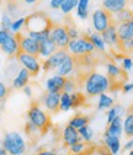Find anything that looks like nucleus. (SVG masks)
Returning <instances> with one entry per match:
<instances>
[{
    "mask_svg": "<svg viewBox=\"0 0 133 155\" xmlns=\"http://www.w3.org/2000/svg\"><path fill=\"white\" fill-rule=\"evenodd\" d=\"M69 53L67 52V49H58L57 52H54L51 57H48L47 59H45V62H42V69L45 71H52V70H57L62 62L65 59V57Z\"/></svg>",
    "mask_w": 133,
    "mask_h": 155,
    "instance_id": "8",
    "label": "nucleus"
},
{
    "mask_svg": "<svg viewBox=\"0 0 133 155\" xmlns=\"http://www.w3.org/2000/svg\"><path fill=\"white\" fill-rule=\"evenodd\" d=\"M89 0H78V5H77V15L80 17L81 20H85L88 17V10H89Z\"/></svg>",
    "mask_w": 133,
    "mask_h": 155,
    "instance_id": "27",
    "label": "nucleus"
},
{
    "mask_svg": "<svg viewBox=\"0 0 133 155\" xmlns=\"http://www.w3.org/2000/svg\"><path fill=\"white\" fill-rule=\"evenodd\" d=\"M105 45L108 46H118V37H117V26L112 24L107 30H105L102 33H100Z\"/></svg>",
    "mask_w": 133,
    "mask_h": 155,
    "instance_id": "18",
    "label": "nucleus"
},
{
    "mask_svg": "<svg viewBox=\"0 0 133 155\" xmlns=\"http://www.w3.org/2000/svg\"><path fill=\"white\" fill-rule=\"evenodd\" d=\"M88 123H89V117L85 114H75L74 117L69 121V126L75 128V129H78V130L80 128L88 126Z\"/></svg>",
    "mask_w": 133,
    "mask_h": 155,
    "instance_id": "21",
    "label": "nucleus"
},
{
    "mask_svg": "<svg viewBox=\"0 0 133 155\" xmlns=\"http://www.w3.org/2000/svg\"><path fill=\"white\" fill-rule=\"evenodd\" d=\"M62 4H63V0H51V2H49V6L52 9H55V10L61 9Z\"/></svg>",
    "mask_w": 133,
    "mask_h": 155,
    "instance_id": "43",
    "label": "nucleus"
},
{
    "mask_svg": "<svg viewBox=\"0 0 133 155\" xmlns=\"http://www.w3.org/2000/svg\"><path fill=\"white\" fill-rule=\"evenodd\" d=\"M62 94V92H61ZM61 94H54V92H46L42 102L43 106L51 111V112H57L59 110V101H61Z\"/></svg>",
    "mask_w": 133,
    "mask_h": 155,
    "instance_id": "12",
    "label": "nucleus"
},
{
    "mask_svg": "<svg viewBox=\"0 0 133 155\" xmlns=\"http://www.w3.org/2000/svg\"><path fill=\"white\" fill-rule=\"evenodd\" d=\"M12 21L14 20L11 18V16L8 12H4L3 16H2V30L10 32V27L12 25Z\"/></svg>",
    "mask_w": 133,
    "mask_h": 155,
    "instance_id": "35",
    "label": "nucleus"
},
{
    "mask_svg": "<svg viewBox=\"0 0 133 155\" xmlns=\"http://www.w3.org/2000/svg\"><path fill=\"white\" fill-rule=\"evenodd\" d=\"M75 89V83L69 79V78H67V80H65V84H64V87H63V91L62 92H67V94H71Z\"/></svg>",
    "mask_w": 133,
    "mask_h": 155,
    "instance_id": "38",
    "label": "nucleus"
},
{
    "mask_svg": "<svg viewBox=\"0 0 133 155\" xmlns=\"http://www.w3.org/2000/svg\"><path fill=\"white\" fill-rule=\"evenodd\" d=\"M123 130L127 137H133V113H128L123 122Z\"/></svg>",
    "mask_w": 133,
    "mask_h": 155,
    "instance_id": "28",
    "label": "nucleus"
},
{
    "mask_svg": "<svg viewBox=\"0 0 133 155\" xmlns=\"http://www.w3.org/2000/svg\"><path fill=\"white\" fill-rule=\"evenodd\" d=\"M67 78H63L61 75L54 74L53 76L48 78L46 80V89L47 92H54V94H61L63 91L64 84H65Z\"/></svg>",
    "mask_w": 133,
    "mask_h": 155,
    "instance_id": "11",
    "label": "nucleus"
},
{
    "mask_svg": "<svg viewBox=\"0 0 133 155\" xmlns=\"http://www.w3.org/2000/svg\"><path fill=\"white\" fill-rule=\"evenodd\" d=\"M6 95H8V87L5 86V84H4V83L0 81V100L4 99Z\"/></svg>",
    "mask_w": 133,
    "mask_h": 155,
    "instance_id": "44",
    "label": "nucleus"
},
{
    "mask_svg": "<svg viewBox=\"0 0 133 155\" xmlns=\"http://www.w3.org/2000/svg\"><path fill=\"white\" fill-rule=\"evenodd\" d=\"M84 148H85V144H84L83 142H79V143H77V144L71 145L69 149H70V151H71L73 154H80V153L84 150Z\"/></svg>",
    "mask_w": 133,
    "mask_h": 155,
    "instance_id": "40",
    "label": "nucleus"
},
{
    "mask_svg": "<svg viewBox=\"0 0 133 155\" xmlns=\"http://www.w3.org/2000/svg\"><path fill=\"white\" fill-rule=\"evenodd\" d=\"M2 147L9 155H24L26 151V142L18 132H8L2 140Z\"/></svg>",
    "mask_w": 133,
    "mask_h": 155,
    "instance_id": "2",
    "label": "nucleus"
},
{
    "mask_svg": "<svg viewBox=\"0 0 133 155\" xmlns=\"http://www.w3.org/2000/svg\"><path fill=\"white\" fill-rule=\"evenodd\" d=\"M16 58H17L18 63L21 64V67L24 69H26L31 74V76L32 75H37V74L40 73V70L42 68V63H41L38 57L30 55V54H26V53L20 52V53L16 55Z\"/></svg>",
    "mask_w": 133,
    "mask_h": 155,
    "instance_id": "6",
    "label": "nucleus"
},
{
    "mask_svg": "<svg viewBox=\"0 0 133 155\" xmlns=\"http://www.w3.org/2000/svg\"><path fill=\"white\" fill-rule=\"evenodd\" d=\"M73 107V102H71V96L70 94L67 92H62L61 94V101H59V111H69Z\"/></svg>",
    "mask_w": 133,
    "mask_h": 155,
    "instance_id": "26",
    "label": "nucleus"
},
{
    "mask_svg": "<svg viewBox=\"0 0 133 155\" xmlns=\"http://www.w3.org/2000/svg\"><path fill=\"white\" fill-rule=\"evenodd\" d=\"M113 24V17L104 9H98L92 14V27L98 33H102Z\"/></svg>",
    "mask_w": 133,
    "mask_h": 155,
    "instance_id": "5",
    "label": "nucleus"
},
{
    "mask_svg": "<svg viewBox=\"0 0 133 155\" xmlns=\"http://www.w3.org/2000/svg\"><path fill=\"white\" fill-rule=\"evenodd\" d=\"M117 37H118V43L125 42L129 40L131 37H133V18L117 26Z\"/></svg>",
    "mask_w": 133,
    "mask_h": 155,
    "instance_id": "16",
    "label": "nucleus"
},
{
    "mask_svg": "<svg viewBox=\"0 0 133 155\" xmlns=\"http://www.w3.org/2000/svg\"><path fill=\"white\" fill-rule=\"evenodd\" d=\"M70 96H71L73 107H78L84 100V95L80 94V92H73V94H70Z\"/></svg>",
    "mask_w": 133,
    "mask_h": 155,
    "instance_id": "37",
    "label": "nucleus"
},
{
    "mask_svg": "<svg viewBox=\"0 0 133 155\" xmlns=\"http://www.w3.org/2000/svg\"><path fill=\"white\" fill-rule=\"evenodd\" d=\"M78 0H63V4L61 6V10L63 14H69L74 8H77Z\"/></svg>",
    "mask_w": 133,
    "mask_h": 155,
    "instance_id": "34",
    "label": "nucleus"
},
{
    "mask_svg": "<svg viewBox=\"0 0 133 155\" xmlns=\"http://www.w3.org/2000/svg\"><path fill=\"white\" fill-rule=\"evenodd\" d=\"M67 32H68V36H69L70 40H77V38H79V31L74 26H68L67 27Z\"/></svg>",
    "mask_w": 133,
    "mask_h": 155,
    "instance_id": "39",
    "label": "nucleus"
},
{
    "mask_svg": "<svg viewBox=\"0 0 133 155\" xmlns=\"http://www.w3.org/2000/svg\"><path fill=\"white\" fill-rule=\"evenodd\" d=\"M25 3L28 4V5H32V4H35L36 2H35V0H25Z\"/></svg>",
    "mask_w": 133,
    "mask_h": 155,
    "instance_id": "51",
    "label": "nucleus"
},
{
    "mask_svg": "<svg viewBox=\"0 0 133 155\" xmlns=\"http://www.w3.org/2000/svg\"><path fill=\"white\" fill-rule=\"evenodd\" d=\"M25 24H26V17H18L16 20H14L12 25L10 27V33L17 35V32H20V30L22 27H25Z\"/></svg>",
    "mask_w": 133,
    "mask_h": 155,
    "instance_id": "29",
    "label": "nucleus"
},
{
    "mask_svg": "<svg viewBox=\"0 0 133 155\" xmlns=\"http://www.w3.org/2000/svg\"><path fill=\"white\" fill-rule=\"evenodd\" d=\"M27 117H28V121L36 126L40 130H45L48 124H49V116L48 113L42 110L38 105H31V107L28 108L27 111Z\"/></svg>",
    "mask_w": 133,
    "mask_h": 155,
    "instance_id": "4",
    "label": "nucleus"
},
{
    "mask_svg": "<svg viewBox=\"0 0 133 155\" xmlns=\"http://www.w3.org/2000/svg\"><path fill=\"white\" fill-rule=\"evenodd\" d=\"M89 41L92 43V46L95 47V49H99V51H105V48H106V45H105V42H104V40H102V37H101V35L100 33H98V32H92V33H90L89 35Z\"/></svg>",
    "mask_w": 133,
    "mask_h": 155,
    "instance_id": "23",
    "label": "nucleus"
},
{
    "mask_svg": "<svg viewBox=\"0 0 133 155\" xmlns=\"http://www.w3.org/2000/svg\"><path fill=\"white\" fill-rule=\"evenodd\" d=\"M3 53H5L8 57H16L20 53V45H18V38L17 35L10 33V36L6 38V41L0 46Z\"/></svg>",
    "mask_w": 133,
    "mask_h": 155,
    "instance_id": "10",
    "label": "nucleus"
},
{
    "mask_svg": "<svg viewBox=\"0 0 133 155\" xmlns=\"http://www.w3.org/2000/svg\"><path fill=\"white\" fill-rule=\"evenodd\" d=\"M51 28L49 30H46V31H42V32H27L26 36H28L30 38H32L33 41L41 43V42H43L46 40H49V37H51Z\"/></svg>",
    "mask_w": 133,
    "mask_h": 155,
    "instance_id": "25",
    "label": "nucleus"
},
{
    "mask_svg": "<svg viewBox=\"0 0 133 155\" xmlns=\"http://www.w3.org/2000/svg\"><path fill=\"white\" fill-rule=\"evenodd\" d=\"M117 16H116V22L117 24H123V22H127V21H129V20H132L133 18V12L132 11H129V10H122L121 12H118V14H116Z\"/></svg>",
    "mask_w": 133,
    "mask_h": 155,
    "instance_id": "32",
    "label": "nucleus"
},
{
    "mask_svg": "<svg viewBox=\"0 0 133 155\" xmlns=\"http://www.w3.org/2000/svg\"><path fill=\"white\" fill-rule=\"evenodd\" d=\"M25 130H26V133L28 134V135H32V134H35L37 130H40L38 128H37L36 126H33L30 121L26 123V126H25Z\"/></svg>",
    "mask_w": 133,
    "mask_h": 155,
    "instance_id": "42",
    "label": "nucleus"
},
{
    "mask_svg": "<svg viewBox=\"0 0 133 155\" xmlns=\"http://www.w3.org/2000/svg\"><path fill=\"white\" fill-rule=\"evenodd\" d=\"M113 99L107 94H101L99 96V101H98V108L99 110H110L113 106Z\"/></svg>",
    "mask_w": 133,
    "mask_h": 155,
    "instance_id": "24",
    "label": "nucleus"
},
{
    "mask_svg": "<svg viewBox=\"0 0 133 155\" xmlns=\"http://www.w3.org/2000/svg\"><path fill=\"white\" fill-rule=\"evenodd\" d=\"M111 87V80L107 78V75L100 74V73H90L84 85V91L89 96H96L101 94H106Z\"/></svg>",
    "mask_w": 133,
    "mask_h": 155,
    "instance_id": "1",
    "label": "nucleus"
},
{
    "mask_svg": "<svg viewBox=\"0 0 133 155\" xmlns=\"http://www.w3.org/2000/svg\"><path fill=\"white\" fill-rule=\"evenodd\" d=\"M57 51H58V48L55 47V45L53 43V41L49 38V40H46V41H43V42L40 43L38 58H45V59H47L48 57H51Z\"/></svg>",
    "mask_w": 133,
    "mask_h": 155,
    "instance_id": "20",
    "label": "nucleus"
},
{
    "mask_svg": "<svg viewBox=\"0 0 133 155\" xmlns=\"http://www.w3.org/2000/svg\"><path fill=\"white\" fill-rule=\"evenodd\" d=\"M37 155H57V154L53 153V151H51V150H42V151H40Z\"/></svg>",
    "mask_w": 133,
    "mask_h": 155,
    "instance_id": "49",
    "label": "nucleus"
},
{
    "mask_svg": "<svg viewBox=\"0 0 133 155\" xmlns=\"http://www.w3.org/2000/svg\"><path fill=\"white\" fill-rule=\"evenodd\" d=\"M74 65H75V58L73 55L68 54L65 57V59L62 62V64L57 68L55 73H57V75H61L63 78H68L71 74V71L74 69Z\"/></svg>",
    "mask_w": 133,
    "mask_h": 155,
    "instance_id": "15",
    "label": "nucleus"
},
{
    "mask_svg": "<svg viewBox=\"0 0 133 155\" xmlns=\"http://www.w3.org/2000/svg\"><path fill=\"white\" fill-rule=\"evenodd\" d=\"M10 36V32L8 31H4V30H0V46H2L5 41H6V38Z\"/></svg>",
    "mask_w": 133,
    "mask_h": 155,
    "instance_id": "45",
    "label": "nucleus"
},
{
    "mask_svg": "<svg viewBox=\"0 0 133 155\" xmlns=\"http://www.w3.org/2000/svg\"><path fill=\"white\" fill-rule=\"evenodd\" d=\"M30 78H31V74L26 69L21 68L18 70V73L16 74V76L12 79V87L14 89H24L25 86L28 85Z\"/></svg>",
    "mask_w": 133,
    "mask_h": 155,
    "instance_id": "19",
    "label": "nucleus"
},
{
    "mask_svg": "<svg viewBox=\"0 0 133 155\" xmlns=\"http://www.w3.org/2000/svg\"><path fill=\"white\" fill-rule=\"evenodd\" d=\"M104 138H105V144L110 149L111 154L112 155H117L120 149H121L120 138H116V137H104Z\"/></svg>",
    "mask_w": 133,
    "mask_h": 155,
    "instance_id": "22",
    "label": "nucleus"
},
{
    "mask_svg": "<svg viewBox=\"0 0 133 155\" xmlns=\"http://www.w3.org/2000/svg\"><path fill=\"white\" fill-rule=\"evenodd\" d=\"M95 49L92 43L89 41L88 37H79L77 40H70L69 45L67 47V52H69L70 55L75 57H84L89 53H91Z\"/></svg>",
    "mask_w": 133,
    "mask_h": 155,
    "instance_id": "3",
    "label": "nucleus"
},
{
    "mask_svg": "<svg viewBox=\"0 0 133 155\" xmlns=\"http://www.w3.org/2000/svg\"><path fill=\"white\" fill-rule=\"evenodd\" d=\"M81 137L79 135V132L78 129H75L73 127H70L69 124L63 129V142L67 147H71L74 144H77L79 142H81Z\"/></svg>",
    "mask_w": 133,
    "mask_h": 155,
    "instance_id": "13",
    "label": "nucleus"
},
{
    "mask_svg": "<svg viewBox=\"0 0 133 155\" xmlns=\"http://www.w3.org/2000/svg\"><path fill=\"white\" fill-rule=\"evenodd\" d=\"M123 149H125V150H131V149H133V138H132V139H129V140L125 144Z\"/></svg>",
    "mask_w": 133,
    "mask_h": 155,
    "instance_id": "47",
    "label": "nucleus"
},
{
    "mask_svg": "<svg viewBox=\"0 0 133 155\" xmlns=\"http://www.w3.org/2000/svg\"><path fill=\"white\" fill-rule=\"evenodd\" d=\"M22 90H24V92H25V95H26V96H28V97H31V96H32V90H31V87H30L28 85H27V86H25Z\"/></svg>",
    "mask_w": 133,
    "mask_h": 155,
    "instance_id": "48",
    "label": "nucleus"
},
{
    "mask_svg": "<svg viewBox=\"0 0 133 155\" xmlns=\"http://www.w3.org/2000/svg\"><path fill=\"white\" fill-rule=\"evenodd\" d=\"M129 155H133V150H132V151H129Z\"/></svg>",
    "mask_w": 133,
    "mask_h": 155,
    "instance_id": "52",
    "label": "nucleus"
},
{
    "mask_svg": "<svg viewBox=\"0 0 133 155\" xmlns=\"http://www.w3.org/2000/svg\"><path fill=\"white\" fill-rule=\"evenodd\" d=\"M122 132H123L122 118L121 117H116L107 126V129L105 130L104 137H116V138H120L122 135Z\"/></svg>",
    "mask_w": 133,
    "mask_h": 155,
    "instance_id": "14",
    "label": "nucleus"
},
{
    "mask_svg": "<svg viewBox=\"0 0 133 155\" xmlns=\"http://www.w3.org/2000/svg\"><path fill=\"white\" fill-rule=\"evenodd\" d=\"M122 75L121 69L113 63H108L107 64V78L110 79H115V78H120Z\"/></svg>",
    "mask_w": 133,
    "mask_h": 155,
    "instance_id": "33",
    "label": "nucleus"
},
{
    "mask_svg": "<svg viewBox=\"0 0 133 155\" xmlns=\"http://www.w3.org/2000/svg\"><path fill=\"white\" fill-rule=\"evenodd\" d=\"M121 111H122L121 106H118V105L112 106L107 112V124H110L116 117H121Z\"/></svg>",
    "mask_w": 133,
    "mask_h": 155,
    "instance_id": "31",
    "label": "nucleus"
},
{
    "mask_svg": "<svg viewBox=\"0 0 133 155\" xmlns=\"http://www.w3.org/2000/svg\"><path fill=\"white\" fill-rule=\"evenodd\" d=\"M123 92H131L133 90V83H129V84H125L123 85Z\"/></svg>",
    "mask_w": 133,
    "mask_h": 155,
    "instance_id": "46",
    "label": "nucleus"
},
{
    "mask_svg": "<svg viewBox=\"0 0 133 155\" xmlns=\"http://www.w3.org/2000/svg\"><path fill=\"white\" fill-rule=\"evenodd\" d=\"M118 48L121 52H132L133 51V37H131L129 40H127L125 42H120Z\"/></svg>",
    "mask_w": 133,
    "mask_h": 155,
    "instance_id": "36",
    "label": "nucleus"
},
{
    "mask_svg": "<svg viewBox=\"0 0 133 155\" xmlns=\"http://www.w3.org/2000/svg\"><path fill=\"white\" fill-rule=\"evenodd\" d=\"M17 38H18V45H20V52L38 57V52H40L38 42L33 41L32 38H30L26 35H20V33H17Z\"/></svg>",
    "mask_w": 133,
    "mask_h": 155,
    "instance_id": "9",
    "label": "nucleus"
},
{
    "mask_svg": "<svg viewBox=\"0 0 133 155\" xmlns=\"http://www.w3.org/2000/svg\"><path fill=\"white\" fill-rule=\"evenodd\" d=\"M132 67H133V61L129 57H125L122 59V68H123V70L128 71V70L132 69Z\"/></svg>",
    "mask_w": 133,
    "mask_h": 155,
    "instance_id": "41",
    "label": "nucleus"
},
{
    "mask_svg": "<svg viewBox=\"0 0 133 155\" xmlns=\"http://www.w3.org/2000/svg\"><path fill=\"white\" fill-rule=\"evenodd\" d=\"M104 6V10H106L110 14H118L122 10L126 9L127 2L126 0H104L101 3Z\"/></svg>",
    "mask_w": 133,
    "mask_h": 155,
    "instance_id": "17",
    "label": "nucleus"
},
{
    "mask_svg": "<svg viewBox=\"0 0 133 155\" xmlns=\"http://www.w3.org/2000/svg\"><path fill=\"white\" fill-rule=\"evenodd\" d=\"M51 40L58 49H67L70 38L67 32V27L62 25H52L51 28Z\"/></svg>",
    "mask_w": 133,
    "mask_h": 155,
    "instance_id": "7",
    "label": "nucleus"
},
{
    "mask_svg": "<svg viewBox=\"0 0 133 155\" xmlns=\"http://www.w3.org/2000/svg\"><path fill=\"white\" fill-rule=\"evenodd\" d=\"M0 155H9V153L3 147H0Z\"/></svg>",
    "mask_w": 133,
    "mask_h": 155,
    "instance_id": "50",
    "label": "nucleus"
},
{
    "mask_svg": "<svg viewBox=\"0 0 133 155\" xmlns=\"http://www.w3.org/2000/svg\"><path fill=\"white\" fill-rule=\"evenodd\" d=\"M78 132H79V135L81 137V139H84L85 142H91L92 140V138H94V130H92V128L89 124L83 127V128H80Z\"/></svg>",
    "mask_w": 133,
    "mask_h": 155,
    "instance_id": "30",
    "label": "nucleus"
}]
</instances>
